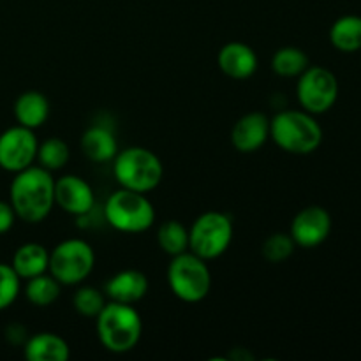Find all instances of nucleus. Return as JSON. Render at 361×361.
I'll list each match as a JSON object with an SVG mask.
<instances>
[{"label":"nucleus","instance_id":"nucleus-28","mask_svg":"<svg viewBox=\"0 0 361 361\" xmlns=\"http://www.w3.org/2000/svg\"><path fill=\"white\" fill-rule=\"evenodd\" d=\"M16 214H14L13 207L9 201L0 200V236L9 233L13 229L14 222H16Z\"/></svg>","mask_w":361,"mask_h":361},{"label":"nucleus","instance_id":"nucleus-17","mask_svg":"<svg viewBox=\"0 0 361 361\" xmlns=\"http://www.w3.org/2000/svg\"><path fill=\"white\" fill-rule=\"evenodd\" d=\"M23 356L28 361H67L71 358V348L60 335L41 331L27 338Z\"/></svg>","mask_w":361,"mask_h":361},{"label":"nucleus","instance_id":"nucleus-1","mask_svg":"<svg viewBox=\"0 0 361 361\" xmlns=\"http://www.w3.org/2000/svg\"><path fill=\"white\" fill-rule=\"evenodd\" d=\"M9 203L20 221L39 224L55 207V178L51 171L32 164L14 173L9 185Z\"/></svg>","mask_w":361,"mask_h":361},{"label":"nucleus","instance_id":"nucleus-25","mask_svg":"<svg viewBox=\"0 0 361 361\" xmlns=\"http://www.w3.org/2000/svg\"><path fill=\"white\" fill-rule=\"evenodd\" d=\"M106 305V296L94 286H81L73 296V307L80 316L95 319Z\"/></svg>","mask_w":361,"mask_h":361},{"label":"nucleus","instance_id":"nucleus-19","mask_svg":"<svg viewBox=\"0 0 361 361\" xmlns=\"http://www.w3.org/2000/svg\"><path fill=\"white\" fill-rule=\"evenodd\" d=\"M49 264V250L44 245L35 242L23 243L13 254L11 267L16 271L21 281H28L32 277L46 274Z\"/></svg>","mask_w":361,"mask_h":361},{"label":"nucleus","instance_id":"nucleus-26","mask_svg":"<svg viewBox=\"0 0 361 361\" xmlns=\"http://www.w3.org/2000/svg\"><path fill=\"white\" fill-rule=\"evenodd\" d=\"M295 249L296 243L289 233H274V235H270L263 242L261 254H263V257L267 261L277 264L289 259L293 256V252H295Z\"/></svg>","mask_w":361,"mask_h":361},{"label":"nucleus","instance_id":"nucleus-13","mask_svg":"<svg viewBox=\"0 0 361 361\" xmlns=\"http://www.w3.org/2000/svg\"><path fill=\"white\" fill-rule=\"evenodd\" d=\"M270 140V118L261 111L243 115L231 129V145L240 154H252Z\"/></svg>","mask_w":361,"mask_h":361},{"label":"nucleus","instance_id":"nucleus-24","mask_svg":"<svg viewBox=\"0 0 361 361\" xmlns=\"http://www.w3.org/2000/svg\"><path fill=\"white\" fill-rule=\"evenodd\" d=\"M71 159L69 145L62 140V137H48L42 143H39L37 148V162L41 168L48 169V171H59V169L66 168V164Z\"/></svg>","mask_w":361,"mask_h":361},{"label":"nucleus","instance_id":"nucleus-20","mask_svg":"<svg viewBox=\"0 0 361 361\" xmlns=\"http://www.w3.org/2000/svg\"><path fill=\"white\" fill-rule=\"evenodd\" d=\"M330 42L342 53H355L361 49V16L345 14L335 20L330 28Z\"/></svg>","mask_w":361,"mask_h":361},{"label":"nucleus","instance_id":"nucleus-5","mask_svg":"<svg viewBox=\"0 0 361 361\" xmlns=\"http://www.w3.org/2000/svg\"><path fill=\"white\" fill-rule=\"evenodd\" d=\"M104 219L116 231L140 235L154 226L155 208L147 194L120 187L106 200Z\"/></svg>","mask_w":361,"mask_h":361},{"label":"nucleus","instance_id":"nucleus-12","mask_svg":"<svg viewBox=\"0 0 361 361\" xmlns=\"http://www.w3.org/2000/svg\"><path fill=\"white\" fill-rule=\"evenodd\" d=\"M55 204L74 217H87L95 208V192L81 176L63 175L55 180Z\"/></svg>","mask_w":361,"mask_h":361},{"label":"nucleus","instance_id":"nucleus-27","mask_svg":"<svg viewBox=\"0 0 361 361\" xmlns=\"http://www.w3.org/2000/svg\"><path fill=\"white\" fill-rule=\"evenodd\" d=\"M21 291V279L11 264L0 263V312L9 309Z\"/></svg>","mask_w":361,"mask_h":361},{"label":"nucleus","instance_id":"nucleus-4","mask_svg":"<svg viewBox=\"0 0 361 361\" xmlns=\"http://www.w3.org/2000/svg\"><path fill=\"white\" fill-rule=\"evenodd\" d=\"M113 176L122 189L148 194L157 189L164 176L161 159L145 147L118 150L113 159Z\"/></svg>","mask_w":361,"mask_h":361},{"label":"nucleus","instance_id":"nucleus-9","mask_svg":"<svg viewBox=\"0 0 361 361\" xmlns=\"http://www.w3.org/2000/svg\"><path fill=\"white\" fill-rule=\"evenodd\" d=\"M296 99L302 109L310 115H323L330 111L338 99V80L330 69L309 66L298 76Z\"/></svg>","mask_w":361,"mask_h":361},{"label":"nucleus","instance_id":"nucleus-29","mask_svg":"<svg viewBox=\"0 0 361 361\" xmlns=\"http://www.w3.org/2000/svg\"><path fill=\"white\" fill-rule=\"evenodd\" d=\"M6 338L13 345H23L27 342V328L23 324H9L6 328Z\"/></svg>","mask_w":361,"mask_h":361},{"label":"nucleus","instance_id":"nucleus-3","mask_svg":"<svg viewBox=\"0 0 361 361\" xmlns=\"http://www.w3.org/2000/svg\"><path fill=\"white\" fill-rule=\"evenodd\" d=\"M270 140L288 154L309 155L323 143V129L305 109H281L270 120Z\"/></svg>","mask_w":361,"mask_h":361},{"label":"nucleus","instance_id":"nucleus-8","mask_svg":"<svg viewBox=\"0 0 361 361\" xmlns=\"http://www.w3.org/2000/svg\"><path fill=\"white\" fill-rule=\"evenodd\" d=\"M95 267V252L87 240L69 238L49 252L48 271L62 286H80Z\"/></svg>","mask_w":361,"mask_h":361},{"label":"nucleus","instance_id":"nucleus-18","mask_svg":"<svg viewBox=\"0 0 361 361\" xmlns=\"http://www.w3.org/2000/svg\"><path fill=\"white\" fill-rule=\"evenodd\" d=\"M14 118L18 126L35 130L46 123L49 116V101L42 92L27 90L14 101Z\"/></svg>","mask_w":361,"mask_h":361},{"label":"nucleus","instance_id":"nucleus-16","mask_svg":"<svg viewBox=\"0 0 361 361\" xmlns=\"http://www.w3.org/2000/svg\"><path fill=\"white\" fill-rule=\"evenodd\" d=\"M80 145L85 157L97 164L113 161L118 154V141H116L115 133L104 123H94L88 127L81 136Z\"/></svg>","mask_w":361,"mask_h":361},{"label":"nucleus","instance_id":"nucleus-15","mask_svg":"<svg viewBox=\"0 0 361 361\" xmlns=\"http://www.w3.org/2000/svg\"><path fill=\"white\" fill-rule=\"evenodd\" d=\"M148 288H150V282L143 271L122 270L106 282L104 293L111 302L134 305L147 296Z\"/></svg>","mask_w":361,"mask_h":361},{"label":"nucleus","instance_id":"nucleus-6","mask_svg":"<svg viewBox=\"0 0 361 361\" xmlns=\"http://www.w3.org/2000/svg\"><path fill=\"white\" fill-rule=\"evenodd\" d=\"M208 261L190 250L171 257L166 279L173 295L185 303H200L212 289V274Z\"/></svg>","mask_w":361,"mask_h":361},{"label":"nucleus","instance_id":"nucleus-7","mask_svg":"<svg viewBox=\"0 0 361 361\" xmlns=\"http://www.w3.org/2000/svg\"><path fill=\"white\" fill-rule=\"evenodd\" d=\"M233 221L222 212H204L189 229V250L201 259L212 261L226 254L233 242Z\"/></svg>","mask_w":361,"mask_h":361},{"label":"nucleus","instance_id":"nucleus-14","mask_svg":"<svg viewBox=\"0 0 361 361\" xmlns=\"http://www.w3.org/2000/svg\"><path fill=\"white\" fill-rule=\"evenodd\" d=\"M217 66L231 80H249L256 74L259 60L249 44L233 41L219 49Z\"/></svg>","mask_w":361,"mask_h":361},{"label":"nucleus","instance_id":"nucleus-2","mask_svg":"<svg viewBox=\"0 0 361 361\" xmlns=\"http://www.w3.org/2000/svg\"><path fill=\"white\" fill-rule=\"evenodd\" d=\"M95 330L106 351L126 355L140 344L143 321L134 305L109 300L95 317Z\"/></svg>","mask_w":361,"mask_h":361},{"label":"nucleus","instance_id":"nucleus-11","mask_svg":"<svg viewBox=\"0 0 361 361\" xmlns=\"http://www.w3.org/2000/svg\"><path fill=\"white\" fill-rule=\"evenodd\" d=\"M331 233V215L319 204H310L300 210L291 222L289 235L296 247L314 249L326 242Z\"/></svg>","mask_w":361,"mask_h":361},{"label":"nucleus","instance_id":"nucleus-10","mask_svg":"<svg viewBox=\"0 0 361 361\" xmlns=\"http://www.w3.org/2000/svg\"><path fill=\"white\" fill-rule=\"evenodd\" d=\"M39 141L32 129L13 126L0 134V168L7 173H18L30 168L37 159Z\"/></svg>","mask_w":361,"mask_h":361},{"label":"nucleus","instance_id":"nucleus-23","mask_svg":"<svg viewBox=\"0 0 361 361\" xmlns=\"http://www.w3.org/2000/svg\"><path fill=\"white\" fill-rule=\"evenodd\" d=\"M157 243L162 252L171 257L187 252L189 250V229L175 219L162 222L157 231Z\"/></svg>","mask_w":361,"mask_h":361},{"label":"nucleus","instance_id":"nucleus-22","mask_svg":"<svg viewBox=\"0 0 361 361\" xmlns=\"http://www.w3.org/2000/svg\"><path fill=\"white\" fill-rule=\"evenodd\" d=\"M309 66L307 53L296 46H284L271 56V71L281 78H298Z\"/></svg>","mask_w":361,"mask_h":361},{"label":"nucleus","instance_id":"nucleus-21","mask_svg":"<svg viewBox=\"0 0 361 361\" xmlns=\"http://www.w3.org/2000/svg\"><path fill=\"white\" fill-rule=\"evenodd\" d=\"M25 282H27L25 284V296H27L30 305L44 309V307L53 305L59 300L62 284L49 271L28 279Z\"/></svg>","mask_w":361,"mask_h":361}]
</instances>
